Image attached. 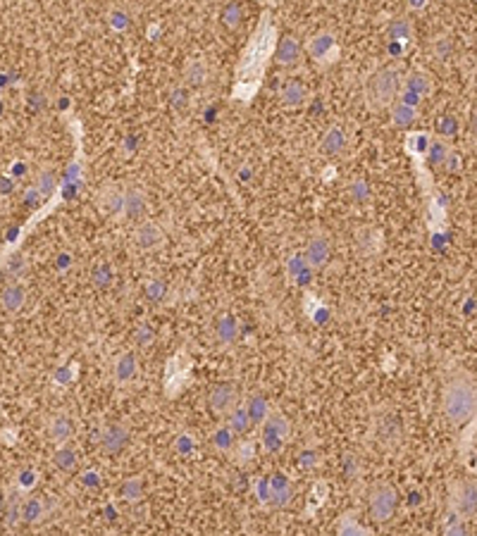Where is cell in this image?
<instances>
[{
    "label": "cell",
    "instance_id": "obj_1",
    "mask_svg": "<svg viewBox=\"0 0 477 536\" xmlns=\"http://www.w3.org/2000/svg\"><path fill=\"white\" fill-rule=\"evenodd\" d=\"M442 405H444V415H447L449 424L454 426H463L468 422H473L475 410H477V391H475V382L468 374H460L447 382L442 395Z\"/></svg>",
    "mask_w": 477,
    "mask_h": 536
},
{
    "label": "cell",
    "instance_id": "obj_2",
    "mask_svg": "<svg viewBox=\"0 0 477 536\" xmlns=\"http://www.w3.org/2000/svg\"><path fill=\"white\" fill-rule=\"evenodd\" d=\"M398 91H401V74L394 67H382L372 74V79L367 81L365 96L367 103L372 107H387L392 105V101L398 98Z\"/></svg>",
    "mask_w": 477,
    "mask_h": 536
},
{
    "label": "cell",
    "instance_id": "obj_3",
    "mask_svg": "<svg viewBox=\"0 0 477 536\" xmlns=\"http://www.w3.org/2000/svg\"><path fill=\"white\" fill-rule=\"evenodd\" d=\"M261 426H263L261 446H263V451L270 453V455L282 451L284 444L289 441V436H292V424H289V420L284 418L282 413H272V410H270V415L263 420Z\"/></svg>",
    "mask_w": 477,
    "mask_h": 536
},
{
    "label": "cell",
    "instance_id": "obj_4",
    "mask_svg": "<svg viewBox=\"0 0 477 536\" xmlns=\"http://www.w3.org/2000/svg\"><path fill=\"white\" fill-rule=\"evenodd\" d=\"M396 506H398V493L392 484L382 482L370 488V503H367V508H370L372 522H380V524L389 522L394 517V513H396Z\"/></svg>",
    "mask_w": 477,
    "mask_h": 536
},
{
    "label": "cell",
    "instance_id": "obj_5",
    "mask_svg": "<svg viewBox=\"0 0 477 536\" xmlns=\"http://www.w3.org/2000/svg\"><path fill=\"white\" fill-rule=\"evenodd\" d=\"M451 510L463 519H473L477 513V486L473 480L458 482L451 486Z\"/></svg>",
    "mask_w": 477,
    "mask_h": 536
},
{
    "label": "cell",
    "instance_id": "obj_6",
    "mask_svg": "<svg viewBox=\"0 0 477 536\" xmlns=\"http://www.w3.org/2000/svg\"><path fill=\"white\" fill-rule=\"evenodd\" d=\"M55 508H58V501H55L53 496H48V498L29 496V498H24L22 506H19V522L41 524Z\"/></svg>",
    "mask_w": 477,
    "mask_h": 536
},
{
    "label": "cell",
    "instance_id": "obj_7",
    "mask_svg": "<svg viewBox=\"0 0 477 536\" xmlns=\"http://www.w3.org/2000/svg\"><path fill=\"white\" fill-rule=\"evenodd\" d=\"M294 493H296V488H294L292 480L282 472H277L267 480V506L277 510L287 508L294 501Z\"/></svg>",
    "mask_w": 477,
    "mask_h": 536
},
{
    "label": "cell",
    "instance_id": "obj_8",
    "mask_svg": "<svg viewBox=\"0 0 477 536\" xmlns=\"http://www.w3.org/2000/svg\"><path fill=\"white\" fill-rule=\"evenodd\" d=\"M127 444H129V429L124 424L112 422L101 431V449H103V453H108V455L122 453L127 449Z\"/></svg>",
    "mask_w": 477,
    "mask_h": 536
},
{
    "label": "cell",
    "instance_id": "obj_9",
    "mask_svg": "<svg viewBox=\"0 0 477 536\" xmlns=\"http://www.w3.org/2000/svg\"><path fill=\"white\" fill-rule=\"evenodd\" d=\"M234 405H238V391L234 384H222L215 386L208 395V408L215 415H227Z\"/></svg>",
    "mask_w": 477,
    "mask_h": 536
},
{
    "label": "cell",
    "instance_id": "obj_10",
    "mask_svg": "<svg viewBox=\"0 0 477 536\" xmlns=\"http://www.w3.org/2000/svg\"><path fill=\"white\" fill-rule=\"evenodd\" d=\"M72 436H74V420H72V415L67 413L53 415V420L48 424V439L60 446V444H67Z\"/></svg>",
    "mask_w": 477,
    "mask_h": 536
},
{
    "label": "cell",
    "instance_id": "obj_11",
    "mask_svg": "<svg viewBox=\"0 0 477 536\" xmlns=\"http://www.w3.org/2000/svg\"><path fill=\"white\" fill-rule=\"evenodd\" d=\"M329 238L327 236H315L308 241V246H305V262L310 265V267H325L329 260Z\"/></svg>",
    "mask_w": 477,
    "mask_h": 536
},
{
    "label": "cell",
    "instance_id": "obj_12",
    "mask_svg": "<svg viewBox=\"0 0 477 536\" xmlns=\"http://www.w3.org/2000/svg\"><path fill=\"white\" fill-rule=\"evenodd\" d=\"M184 81H186V86H191V88L205 86V81H208V65H205L203 57H191V60L186 62Z\"/></svg>",
    "mask_w": 477,
    "mask_h": 536
},
{
    "label": "cell",
    "instance_id": "obj_13",
    "mask_svg": "<svg viewBox=\"0 0 477 536\" xmlns=\"http://www.w3.org/2000/svg\"><path fill=\"white\" fill-rule=\"evenodd\" d=\"M136 369H139V362H136V355L134 353H122V355H117L115 360V369H112V374H115V382L117 384H129L134 377H136Z\"/></svg>",
    "mask_w": 477,
    "mask_h": 536
},
{
    "label": "cell",
    "instance_id": "obj_14",
    "mask_svg": "<svg viewBox=\"0 0 477 536\" xmlns=\"http://www.w3.org/2000/svg\"><path fill=\"white\" fill-rule=\"evenodd\" d=\"M308 50H310V55H313L315 60H320V62L332 60V53H336L334 36L327 34V31H323V34H318L313 41H310V43H308Z\"/></svg>",
    "mask_w": 477,
    "mask_h": 536
},
{
    "label": "cell",
    "instance_id": "obj_15",
    "mask_svg": "<svg viewBox=\"0 0 477 536\" xmlns=\"http://www.w3.org/2000/svg\"><path fill=\"white\" fill-rule=\"evenodd\" d=\"M0 303L8 312H19L27 303V289L22 284H8L0 296Z\"/></svg>",
    "mask_w": 477,
    "mask_h": 536
},
{
    "label": "cell",
    "instance_id": "obj_16",
    "mask_svg": "<svg viewBox=\"0 0 477 536\" xmlns=\"http://www.w3.org/2000/svg\"><path fill=\"white\" fill-rule=\"evenodd\" d=\"M122 198H124L122 191L103 189L101 194H98V207H101V212L105 217H115L122 212Z\"/></svg>",
    "mask_w": 477,
    "mask_h": 536
},
{
    "label": "cell",
    "instance_id": "obj_17",
    "mask_svg": "<svg viewBox=\"0 0 477 536\" xmlns=\"http://www.w3.org/2000/svg\"><path fill=\"white\" fill-rule=\"evenodd\" d=\"M274 57H277V62H279V65H284V67L296 65L298 57H301V45H298V41L292 39V36H284V39L279 41L277 53H274Z\"/></svg>",
    "mask_w": 477,
    "mask_h": 536
},
{
    "label": "cell",
    "instance_id": "obj_18",
    "mask_svg": "<svg viewBox=\"0 0 477 536\" xmlns=\"http://www.w3.org/2000/svg\"><path fill=\"white\" fill-rule=\"evenodd\" d=\"M346 150V134L344 129L332 127L327 134H325L323 143H320V153L323 155H341Z\"/></svg>",
    "mask_w": 477,
    "mask_h": 536
},
{
    "label": "cell",
    "instance_id": "obj_19",
    "mask_svg": "<svg viewBox=\"0 0 477 536\" xmlns=\"http://www.w3.org/2000/svg\"><path fill=\"white\" fill-rule=\"evenodd\" d=\"M53 465L58 467L60 472H65V475H72V472H77V467H79V457H77V451L70 449L67 444H60L58 451L53 453Z\"/></svg>",
    "mask_w": 477,
    "mask_h": 536
},
{
    "label": "cell",
    "instance_id": "obj_20",
    "mask_svg": "<svg viewBox=\"0 0 477 536\" xmlns=\"http://www.w3.org/2000/svg\"><path fill=\"white\" fill-rule=\"evenodd\" d=\"M163 241V231H160L155 225H141L136 229V234H134V243H136L141 251H150V248H155L158 243Z\"/></svg>",
    "mask_w": 477,
    "mask_h": 536
},
{
    "label": "cell",
    "instance_id": "obj_21",
    "mask_svg": "<svg viewBox=\"0 0 477 536\" xmlns=\"http://www.w3.org/2000/svg\"><path fill=\"white\" fill-rule=\"evenodd\" d=\"M143 210H146V198H143V194L139 189H129L124 191V198H122V212L127 217H139L143 215Z\"/></svg>",
    "mask_w": 477,
    "mask_h": 536
},
{
    "label": "cell",
    "instance_id": "obj_22",
    "mask_svg": "<svg viewBox=\"0 0 477 536\" xmlns=\"http://www.w3.org/2000/svg\"><path fill=\"white\" fill-rule=\"evenodd\" d=\"M225 418H227V426H230V429L234 431L236 436L246 434V431L253 426L251 420H248L246 408H243V405H234V408H232L230 413L225 415Z\"/></svg>",
    "mask_w": 477,
    "mask_h": 536
},
{
    "label": "cell",
    "instance_id": "obj_23",
    "mask_svg": "<svg viewBox=\"0 0 477 536\" xmlns=\"http://www.w3.org/2000/svg\"><path fill=\"white\" fill-rule=\"evenodd\" d=\"M215 336H217V341H220L222 346H230V343H234L236 336H238V324H236L234 317H232V315L220 317V322H217V329H215Z\"/></svg>",
    "mask_w": 477,
    "mask_h": 536
},
{
    "label": "cell",
    "instance_id": "obj_24",
    "mask_svg": "<svg viewBox=\"0 0 477 536\" xmlns=\"http://www.w3.org/2000/svg\"><path fill=\"white\" fill-rule=\"evenodd\" d=\"M243 408H246V415H248V420H251V424H263V420L270 415V405L263 395H253Z\"/></svg>",
    "mask_w": 477,
    "mask_h": 536
},
{
    "label": "cell",
    "instance_id": "obj_25",
    "mask_svg": "<svg viewBox=\"0 0 477 536\" xmlns=\"http://www.w3.org/2000/svg\"><path fill=\"white\" fill-rule=\"evenodd\" d=\"M210 441H212V446H215V449L220 453H232V449H234V444L238 439H236L234 431H232L230 426L225 424V426H220V429L212 431Z\"/></svg>",
    "mask_w": 477,
    "mask_h": 536
},
{
    "label": "cell",
    "instance_id": "obj_26",
    "mask_svg": "<svg viewBox=\"0 0 477 536\" xmlns=\"http://www.w3.org/2000/svg\"><path fill=\"white\" fill-rule=\"evenodd\" d=\"M392 122L396 124L398 129H408L413 122H416V107L398 101L396 105L392 107Z\"/></svg>",
    "mask_w": 477,
    "mask_h": 536
},
{
    "label": "cell",
    "instance_id": "obj_27",
    "mask_svg": "<svg viewBox=\"0 0 477 536\" xmlns=\"http://www.w3.org/2000/svg\"><path fill=\"white\" fill-rule=\"evenodd\" d=\"M119 496L124 498L127 503H139L143 498V482L139 480V477H129L127 482L119 486Z\"/></svg>",
    "mask_w": 477,
    "mask_h": 536
},
{
    "label": "cell",
    "instance_id": "obj_28",
    "mask_svg": "<svg viewBox=\"0 0 477 536\" xmlns=\"http://www.w3.org/2000/svg\"><path fill=\"white\" fill-rule=\"evenodd\" d=\"M282 103L287 107H298L305 103V88L296 84V81H289L287 86L282 88Z\"/></svg>",
    "mask_w": 477,
    "mask_h": 536
},
{
    "label": "cell",
    "instance_id": "obj_29",
    "mask_svg": "<svg viewBox=\"0 0 477 536\" xmlns=\"http://www.w3.org/2000/svg\"><path fill=\"white\" fill-rule=\"evenodd\" d=\"M287 269H289V277L296 279V282H301V279H308V274H310V269H313V267L305 262L303 255H292V258H289V262H287Z\"/></svg>",
    "mask_w": 477,
    "mask_h": 536
},
{
    "label": "cell",
    "instance_id": "obj_30",
    "mask_svg": "<svg viewBox=\"0 0 477 536\" xmlns=\"http://www.w3.org/2000/svg\"><path fill=\"white\" fill-rule=\"evenodd\" d=\"M241 14H243V10H241V3L238 0H232V3H227L225 5V10H222V24H225L227 29H236L238 27V22H241Z\"/></svg>",
    "mask_w": 477,
    "mask_h": 536
},
{
    "label": "cell",
    "instance_id": "obj_31",
    "mask_svg": "<svg viewBox=\"0 0 477 536\" xmlns=\"http://www.w3.org/2000/svg\"><path fill=\"white\" fill-rule=\"evenodd\" d=\"M411 22L403 17L394 19L392 27H389V41H396V43H406L408 39H411Z\"/></svg>",
    "mask_w": 477,
    "mask_h": 536
},
{
    "label": "cell",
    "instance_id": "obj_32",
    "mask_svg": "<svg viewBox=\"0 0 477 536\" xmlns=\"http://www.w3.org/2000/svg\"><path fill=\"white\" fill-rule=\"evenodd\" d=\"M406 88H411V91H416L418 96H429V91H432V84H429V76L427 74H420V72H416V74H411L406 79V84H403Z\"/></svg>",
    "mask_w": 477,
    "mask_h": 536
},
{
    "label": "cell",
    "instance_id": "obj_33",
    "mask_svg": "<svg viewBox=\"0 0 477 536\" xmlns=\"http://www.w3.org/2000/svg\"><path fill=\"white\" fill-rule=\"evenodd\" d=\"M425 153H427V158H429V165L439 167V165H444V160H447L449 148H447V143H444V141H429Z\"/></svg>",
    "mask_w": 477,
    "mask_h": 536
},
{
    "label": "cell",
    "instance_id": "obj_34",
    "mask_svg": "<svg viewBox=\"0 0 477 536\" xmlns=\"http://www.w3.org/2000/svg\"><path fill=\"white\" fill-rule=\"evenodd\" d=\"M370 196H372V191H370V186H367L365 179H356L354 184L349 186V198L354 203H358V205H363V203L370 200Z\"/></svg>",
    "mask_w": 477,
    "mask_h": 536
},
{
    "label": "cell",
    "instance_id": "obj_35",
    "mask_svg": "<svg viewBox=\"0 0 477 536\" xmlns=\"http://www.w3.org/2000/svg\"><path fill=\"white\" fill-rule=\"evenodd\" d=\"M108 24L112 27V31H127L129 27H132V17H129L127 10L115 8L110 14H108Z\"/></svg>",
    "mask_w": 477,
    "mask_h": 536
},
{
    "label": "cell",
    "instance_id": "obj_36",
    "mask_svg": "<svg viewBox=\"0 0 477 536\" xmlns=\"http://www.w3.org/2000/svg\"><path fill=\"white\" fill-rule=\"evenodd\" d=\"M296 462H298V467H301L303 472H313L315 467L320 465V453L315 451V449H303V451L298 453Z\"/></svg>",
    "mask_w": 477,
    "mask_h": 536
},
{
    "label": "cell",
    "instance_id": "obj_37",
    "mask_svg": "<svg viewBox=\"0 0 477 536\" xmlns=\"http://www.w3.org/2000/svg\"><path fill=\"white\" fill-rule=\"evenodd\" d=\"M232 455H234V462H238V465L251 462L253 460V441H236L234 449H232Z\"/></svg>",
    "mask_w": 477,
    "mask_h": 536
},
{
    "label": "cell",
    "instance_id": "obj_38",
    "mask_svg": "<svg viewBox=\"0 0 477 536\" xmlns=\"http://www.w3.org/2000/svg\"><path fill=\"white\" fill-rule=\"evenodd\" d=\"M19 506H22V501H19V498L12 493V498H10L8 506H5V510H3L5 524H8V527H14V524L19 522Z\"/></svg>",
    "mask_w": 477,
    "mask_h": 536
},
{
    "label": "cell",
    "instance_id": "obj_39",
    "mask_svg": "<svg viewBox=\"0 0 477 536\" xmlns=\"http://www.w3.org/2000/svg\"><path fill=\"white\" fill-rule=\"evenodd\" d=\"M55 191V176H53V172H41V176H39V184H36V194L39 196H50Z\"/></svg>",
    "mask_w": 477,
    "mask_h": 536
},
{
    "label": "cell",
    "instance_id": "obj_40",
    "mask_svg": "<svg viewBox=\"0 0 477 536\" xmlns=\"http://www.w3.org/2000/svg\"><path fill=\"white\" fill-rule=\"evenodd\" d=\"M437 132L442 134V136H456V134H458V122H456V117H451V114L439 117Z\"/></svg>",
    "mask_w": 477,
    "mask_h": 536
},
{
    "label": "cell",
    "instance_id": "obj_41",
    "mask_svg": "<svg viewBox=\"0 0 477 536\" xmlns=\"http://www.w3.org/2000/svg\"><path fill=\"white\" fill-rule=\"evenodd\" d=\"M451 50H454V45H451V39H447V36H439V39L432 43V53L437 60H447L451 55Z\"/></svg>",
    "mask_w": 477,
    "mask_h": 536
},
{
    "label": "cell",
    "instance_id": "obj_42",
    "mask_svg": "<svg viewBox=\"0 0 477 536\" xmlns=\"http://www.w3.org/2000/svg\"><path fill=\"white\" fill-rule=\"evenodd\" d=\"M112 279V269L110 265H98L96 269H93V284L98 286V289H103V286H108Z\"/></svg>",
    "mask_w": 477,
    "mask_h": 536
},
{
    "label": "cell",
    "instance_id": "obj_43",
    "mask_svg": "<svg viewBox=\"0 0 477 536\" xmlns=\"http://www.w3.org/2000/svg\"><path fill=\"white\" fill-rule=\"evenodd\" d=\"M341 465H344V477H346V480H354V477L358 475V470H361L356 453H346L344 460H341Z\"/></svg>",
    "mask_w": 477,
    "mask_h": 536
},
{
    "label": "cell",
    "instance_id": "obj_44",
    "mask_svg": "<svg viewBox=\"0 0 477 536\" xmlns=\"http://www.w3.org/2000/svg\"><path fill=\"white\" fill-rule=\"evenodd\" d=\"M336 532H339L341 536H346V534H367V529L361 527L358 522H354L351 517H344L339 522V527H336Z\"/></svg>",
    "mask_w": 477,
    "mask_h": 536
},
{
    "label": "cell",
    "instance_id": "obj_45",
    "mask_svg": "<svg viewBox=\"0 0 477 536\" xmlns=\"http://www.w3.org/2000/svg\"><path fill=\"white\" fill-rule=\"evenodd\" d=\"M153 339H155V331L150 329L148 324H141L136 331H134V343H136V346H148V343H153Z\"/></svg>",
    "mask_w": 477,
    "mask_h": 536
},
{
    "label": "cell",
    "instance_id": "obj_46",
    "mask_svg": "<svg viewBox=\"0 0 477 536\" xmlns=\"http://www.w3.org/2000/svg\"><path fill=\"white\" fill-rule=\"evenodd\" d=\"M172 107L174 110H186L189 107V91L186 88H174L172 91Z\"/></svg>",
    "mask_w": 477,
    "mask_h": 536
},
{
    "label": "cell",
    "instance_id": "obj_47",
    "mask_svg": "<svg viewBox=\"0 0 477 536\" xmlns=\"http://www.w3.org/2000/svg\"><path fill=\"white\" fill-rule=\"evenodd\" d=\"M24 265H27L24 255H14V258L8 262V274H12V277H19V274L24 272Z\"/></svg>",
    "mask_w": 477,
    "mask_h": 536
},
{
    "label": "cell",
    "instance_id": "obj_48",
    "mask_svg": "<svg viewBox=\"0 0 477 536\" xmlns=\"http://www.w3.org/2000/svg\"><path fill=\"white\" fill-rule=\"evenodd\" d=\"M146 293H148V298H153V300H160L165 296V284H160V282H150L148 286H146Z\"/></svg>",
    "mask_w": 477,
    "mask_h": 536
},
{
    "label": "cell",
    "instance_id": "obj_49",
    "mask_svg": "<svg viewBox=\"0 0 477 536\" xmlns=\"http://www.w3.org/2000/svg\"><path fill=\"white\" fill-rule=\"evenodd\" d=\"M81 484H84V486H89V488H93V486H98V484H101V477H98V472H84V475H81Z\"/></svg>",
    "mask_w": 477,
    "mask_h": 536
},
{
    "label": "cell",
    "instance_id": "obj_50",
    "mask_svg": "<svg viewBox=\"0 0 477 536\" xmlns=\"http://www.w3.org/2000/svg\"><path fill=\"white\" fill-rule=\"evenodd\" d=\"M256 493H258V498H261L263 506H267V480H261L256 484Z\"/></svg>",
    "mask_w": 477,
    "mask_h": 536
},
{
    "label": "cell",
    "instance_id": "obj_51",
    "mask_svg": "<svg viewBox=\"0 0 477 536\" xmlns=\"http://www.w3.org/2000/svg\"><path fill=\"white\" fill-rule=\"evenodd\" d=\"M70 267H72V255L70 253H62L58 258V269H60V272H67Z\"/></svg>",
    "mask_w": 477,
    "mask_h": 536
},
{
    "label": "cell",
    "instance_id": "obj_52",
    "mask_svg": "<svg viewBox=\"0 0 477 536\" xmlns=\"http://www.w3.org/2000/svg\"><path fill=\"white\" fill-rule=\"evenodd\" d=\"M427 3H429V0H406L408 10H413V12H420V10H425V8H427Z\"/></svg>",
    "mask_w": 477,
    "mask_h": 536
},
{
    "label": "cell",
    "instance_id": "obj_53",
    "mask_svg": "<svg viewBox=\"0 0 477 536\" xmlns=\"http://www.w3.org/2000/svg\"><path fill=\"white\" fill-rule=\"evenodd\" d=\"M177 449H179L181 453L191 451V441H189V436H179V441H177Z\"/></svg>",
    "mask_w": 477,
    "mask_h": 536
},
{
    "label": "cell",
    "instance_id": "obj_54",
    "mask_svg": "<svg viewBox=\"0 0 477 536\" xmlns=\"http://www.w3.org/2000/svg\"><path fill=\"white\" fill-rule=\"evenodd\" d=\"M22 482H24V484L29 482V486H31V484L36 482V475H34V472H31V470H29V472H22Z\"/></svg>",
    "mask_w": 477,
    "mask_h": 536
},
{
    "label": "cell",
    "instance_id": "obj_55",
    "mask_svg": "<svg viewBox=\"0 0 477 536\" xmlns=\"http://www.w3.org/2000/svg\"><path fill=\"white\" fill-rule=\"evenodd\" d=\"M241 179H251V167H243L241 169Z\"/></svg>",
    "mask_w": 477,
    "mask_h": 536
},
{
    "label": "cell",
    "instance_id": "obj_56",
    "mask_svg": "<svg viewBox=\"0 0 477 536\" xmlns=\"http://www.w3.org/2000/svg\"><path fill=\"white\" fill-rule=\"evenodd\" d=\"M3 510H5V498H3V493H0V517H3Z\"/></svg>",
    "mask_w": 477,
    "mask_h": 536
}]
</instances>
